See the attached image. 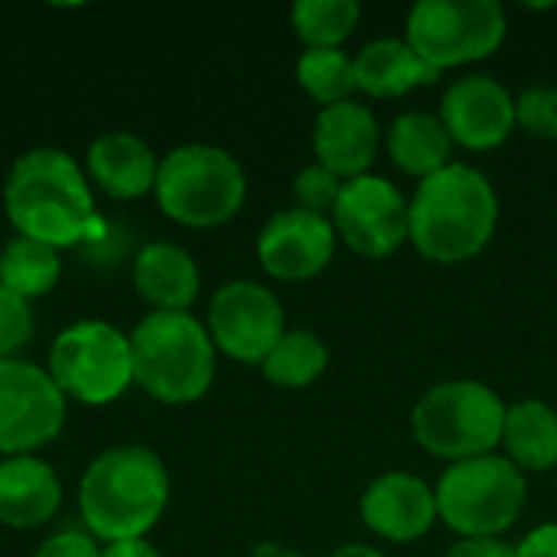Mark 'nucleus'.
Wrapping results in <instances>:
<instances>
[{"mask_svg":"<svg viewBox=\"0 0 557 557\" xmlns=\"http://www.w3.org/2000/svg\"><path fill=\"white\" fill-rule=\"evenodd\" d=\"M3 209L16 235L55 251L98 248L111 238L85 170L59 147H33L16 157L3 183Z\"/></svg>","mask_w":557,"mask_h":557,"instance_id":"1","label":"nucleus"},{"mask_svg":"<svg viewBox=\"0 0 557 557\" xmlns=\"http://www.w3.org/2000/svg\"><path fill=\"white\" fill-rule=\"evenodd\" d=\"M499 225V193L470 163H450L418 183L408 199V242L434 264L473 261Z\"/></svg>","mask_w":557,"mask_h":557,"instance_id":"2","label":"nucleus"},{"mask_svg":"<svg viewBox=\"0 0 557 557\" xmlns=\"http://www.w3.org/2000/svg\"><path fill=\"white\" fill-rule=\"evenodd\" d=\"M170 506L166 463L140 444L101 450L78 483V516L95 542L147 539Z\"/></svg>","mask_w":557,"mask_h":557,"instance_id":"3","label":"nucleus"},{"mask_svg":"<svg viewBox=\"0 0 557 557\" xmlns=\"http://www.w3.org/2000/svg\"><path fill=\"white\" fill-rule=\"evenodd\" d=\"M134 385L160 405H193L215 379V346L189 310H150L131 333Z\"/></svg>","mask_w":557,"mask_h":557,"instance_id":"4","label":"nucleus"},{"mask_svg":"<svg viewBox=\"0 0 557 557\" xmlns=\"http://www.w3.org/2000/svg\"><path fill=\"white\" fill-rule=\"evenodd\" d=\"M506 408L509 405L486 382L447 379L418 398L411 434L424 454L447 463L486 457L503 447Z\"/></svg>","mask_w":557,"mask_h":557,"instance_id":"5","label":"nucleus"},{"mask_svg":"<svg viewBox=\"0 0 557 557\" xmlns=\"http://www.w3.org/2000/svg\"><path fill=\"white\" fill-rule=\"evenodd\" d=\"M157 206L186 228H215L238 215L248 196L242 163L215 144H183L160 157Z\"/></svg>","mask_w":557,"mask_h":557,"instance_id":"6","label":"nucleus"},{"mask_svg":"<svg viewBox=\"0 0 557 557\" xmlns=\"http://www.w3.org/2000/svg\"><path fill=\"white\" fill-rule=\"evenodd\" d=\"M434 496L441 522L460 539H503L525 509L529 476L506 454H486L447 463Z\"/></svg>","mask_w":557,"mask_h":557,"instance_id":"7","label":"nucleus"},{"mask_svg":"<svg viewBox=\"0 0 557 557\" xmlns=\"http://www.w3.org/2000/svg\"><path fill=\"white\" fill-rule=\"evenodd\" d=\"M46 372L65 401L111 405L134 385L131 336L104 320H78L52 339Z\"/></svg>","mask_w":557,"mask_h":557,"instance_id":"8","label":"nucleus"},{"mask_svg":"<svg viewBox=\"0 0 557 557\" xmlns=\"http://www.w3.org/2000/svg\"><path fill=\"white\" fill-rule=\"evenodd\" d=\"M506 36L509 16L499 0H418L405 20L408 46L437 72L490 59Z\"/></svg>","mask_w":557,"mask_h":557,"instance_id":"9","label":"nucleus"},{"mask_svg":"<svg viewBox=\"0 0 557 557\" xmlns=\"http://www.w3.org/2000/svg\"><path fill=\"white\" fill-rule=\"evenodd\" d=\"M65 395L46 366L0 359V457H33L65 428Z\"/></svg>","mask_w":557,"mask_h":557,"instance_id":"10","label":"nucleus"},{"mask_svg":"<svg viewBox=\"0 0 557 557\" xmlns=\"http://www.w3.org/2000/svg\"><path fill=\"white\" fill-rule=\"evenodd\" d=\"M206 330L215 352L242 366H261L287 333L284 304L258 281H228L209 300Z\"/></svg>","mask_w":557,"mask_h":557,"instance_id":"11","label":"nucleus"},{"mask_svg":"<svg viewBox=\"0 0 557 557\" xmlns=\"http://www.w3.org/2000/svg\"><path fill=\"white\" fill-rule=\"evenodd\" d=\"M330 222L352 255L382 261L408 242V196L388 176L366 173L343 183Z\"/></svg>","mask_w":557,"mask_h":557,"instance_id":"12","label":"nucleus"},{"mask_svg":"<svg viewBox=\"0 0 557 557\" xmlns=\"http://www.w3.org/2000/svg\"><path fill=\"white\" fill-rule=\"evenodd\" d=\"M454 147L486 153L503 147L516 131V95L486 72L454 78L441 95V111Z\"/></svg>","mask_w":557,"mask_h":557,"instance_id":"13","label":"nucleus"},{"mask_svg":"<svg viewBox=\"0 0 557 557\" xmlns=\"http://www.w3.org/2000/svg\"><path fill=\"white\" fill-rule=\"evenodd\" d=\"M336 242V228L326 215L290 206L264 222L258 235V261L268 277L300 284L330 268Z\"/></svg>","mask_w":557,"mask_h":557,"instance_id":"14","label":"nucleus"},{"mask_svg":"<svg viewBox=\"0 0 557 557\" xmlns=\"http://www.w3.org/2000/svg\"><path fill=\"white\" fill-rule=\"evenodd\" d=\"M359 516L372 535L395 545L418 542L434 529V522H441L434 486L408 470H388L375 476L362 490Z\"/></svg>","mask_w":557,"mask_h":557,"instance_id":"15","label":"nucleus"},{"mask_svg":"<svg viewBox=\"0 0 557 557\" xmlns=\"http://www.w3.org/2000/svg\"><path fill=\"white\" fill-rule=\"evenodd\" d=\"M382 147V124L375 111L356 98L320 108L313 121V157L339 180L372 173Z\"/></svg>","mask_w":557,"mask_h":557,"instance_id":"16","label":"nucleus"},{"mask_svg":"<svg viewBox=\"0 0 557 557\" xmlns=\"http://www.w3.org/2000/svg\"><path fill=\"white\" fill-rule=\"evenodd\" d=\"M62 506V483L52 463L33 457L0 460V525L29 532L55 519Z\"/></svg>","mask_w":557,"mask_h":557,"instance_id":"17","label":"nucleus"},{"mask_svg":"<svg viewBox=\"0 0 557 557\" xmlns=\"http://www.w3.org/2000/svg\"><path fill=\"white\" fill-rule=\"evenodd\" d=\"M85 166L91 183L111 199H140L157 186L160 157L144 137L131 131H111L91 140Z\"/></svg>","mask_w":557,"mask_h":557,"instance_id":"18","label":"nucleus"},{"mask_svg":"<svg viewBox=\"0 0 557 557\" xmlns=\"http://www.w3.org/2000/svg\"><path fill=\"white\" fill-rule=\"evenodd\" d=\"M131 281L140 300L150 310H166V313H183L196 304L199 297V264L196 258L173 245V242H150L134 255L131 264Z\"/></svg>","mask_w":557,"mask_h":557,"instance_id":"19","label":"nucleus"},{"mask_svg":"<svg viewBox=\"0 0 557 557\" xmlns=\"http://www.w3.org/2000/svg\"><path fill=\"white\" fill-rule=\"evenodd\" d=\"M352 59H356V88L369 98H379V101L401 98V95L441 78V72L431 69L408 46L405 36L372 39Z\"/></svg>","mask_w":557,"mask_h":557,"instance_id":"20","label":"nucleus"},{"mask_svg":"<svg viewBox=\"0 0 557 557\" xmlns=\"http://www.w3.org/2000/svg\"><path fill=\"white\" fill-rule=\"evenodd\" d=\"M385 150L395 170H401L405 176H414L418 183L454 163L450 134L444 121L428 111H401L385 134Z\"/></svg>","mask_w":557,"mask_h":557,"instance_id":"21","label":"nucleus"},{"mask_svg":"<svg viewBox=\"0 0 557 557\" xmlns=\"http://www.w3.org/2000/svg\"><path fill=\"white\" fill-rule=\"evenodd\" d=\"M506 457L529 476L557 467V408L542 398H522L506 408Z\"/></svg>","mask_w":557,"mask_h":557,"instance_id":"22","label":"nucleus"},{"mask_svg":"<svg viewBox=\"0 0 557 557\" xmlns=\"http://www.w3.org/2000/svg\"><path fill=\"white\" fill-rule=\"evenodd\" d=\"M62 277V261H59V251L42 245V242H33V238H23V235H13L3 251H0V284L7 290H13L16 297L23 300H36V297H46L55 290Z\"/></svg>","mask_w":557,"mask_h":557,"instance_id":"23","label":"nucleus"},{"mask_svg":"<svg viewBox=\"0 0 557 557\" xmlns=\"http://www.w3.org/2000/svg\"><path fill=\"white\" fill-rule=\"evenodd\" d=\"M330 366V349L313 330H287L277 346L258 366L261 375L277 388H310Z\"/></svg>","mask_w":557,"mask_h":557,"instance_id":"24","label":"nucleus"},{"mask_svg":"<svg viewBox=\"0 0 557 557\" xmlns=\"http://www.w3.org/2000/svg\"><path fill=\"white\" fill-rule=\"evenodd\" d=\"M359 20V0H297L290 7V26L304 49H343Z\"/></svg>","mask_w":557,"mask_h":557,"instance_id":"25","label":"nucleus"},{"mask_svg":"<svg viewBox=\"0 0 557 557\" xmlns=\"http://www.w3.org/2000/svg\"><path fill=\"white\" fill-rule=\"evenodd\" d=\"M297 85L320 104L349 101L356 88V59L346 49H304L297 59Z\"/></svg>","mask_w":557,"mask_h":557,"instance_id":"26","label":"nucleus"},{"mask_svg":"<svg viewBox=\"0 0 557 557\" xmlns=\"http://www.w3.org/2000/svg\"><path fill=\"white\" fill-rule=\"evenodd\" d=\"M516 127H522L542 140H557L555 85H529L516 95Z\"/></svg>","mask_w":557,"mask_h":557,"instance_id":"27","label":"nucleus"},{"mask_svg":"<svg viewBox=\"0 0 557 557\" xmlns=\"http://www.w3.org/2000/svg\"><path fill=\"white\" fill-rule=\"evenodd\" d=\"M343 183L336 173H330L326 166L320 163H310L304 166L297 176H294V199H297V209H307V212H317V215H333L336 202H339V193H343Z\"/></svg>","mask_w":557,"mask_h":557,"instance_id":"28","label":"nucleus"},{"mask_svg":"<svg viewBox=\"0 0 557 557\" xmlns=\"http://www.w3.org/2000/svg\"><path fill=\"white\" fill-rule=\"evenodd\" d=\"M33 336H36V320L29 300L16 297L0 284V359H16V352L29 346Z\"/></svg>","mask_w":557,"mask_h":557,"instance_id":"29","label":"nucleus"},{"mask_svg":"<svg viewBox=\"0 0 557 557\" xmlns=\"http://www.w3.org/2000/svg\"><path fill=\"white\" fill-rule=\"evenodd\" d=\"M33 557H101L98 542L88 535V532H78V529H62L55 535H49Z\"/></svg>","mask_w":557,"mask_h":557,"instance_id":"30","label":"nucleus"},{"mask_svg":"<svg viewBox=\"0 0 557 557\" xmlns=\"http://www.w3.org/2000/svg\"><path fill=\"white\" fill-rule=\"evenodd\" d=\"M516 557H557V519L535 525L519 545Z\"/></svg>","mask_w":557,"mask_h":557,"instance_id":"31","label":"nucleus"},{"mask_svg":"<svg viewBox=\"0 0 557 557\" xmlns=\"http://www.w3.org/2000/svg\"><path fill=\"white\" fill-rule=\"evenodd\" d=\"M444 557H516V545L503 539H460Z\"/></svg>","mask_w":557,"mask_h":557,"instance_id":"32","label":"nucleus"},{"mask_svg":"<svg viewBox=\"0 0 557 557\" xmlns=\"http://www.w3.org/2000/svg\"><path fill=\"white\" fill-rule=\"evenodd\" d=\"M101 557H160V552L147 539H131V542H114L104 545Z\"/></svg>","mask_w":557,"mask_h":557,"instance_id":"33","label":"nucleus"},{"mask_svg":"<svg viewBox=\"0 0 557 557\" xmlns=\"http://www.w3.org/2000/svg\"><path fill=\"white\" fill-rule=\"evenodd\" d=\"M248 557H304L300 552H294L290 545H281V542H261L251 548Z\"/></svg>","mask_w":557,"mask_h":557,"instance_id":"34","label":"nucleus"},{"mask_svg":"<svg viewBox=\"0 0 557 557\" xmlns=\"http://www.w3.org/2000/svg\"><path fill=\"white\" fill-rule=\"evenodd\" d=\"M326 557H388L385 552L372 548V545H362V542H352V545H339L336 552H330Z\"/></svg>","mask_w":557,"mask_h":557,"instance_id":"35","label":"nucleus"}]
</instances>
